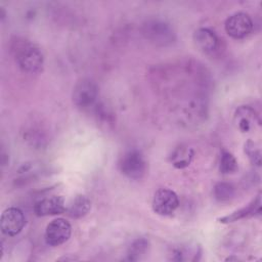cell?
Returning <instances> with one entry per match:
<instances>
[{"instance_id": "cell-8", "label": "cell", "mask_w": 262, "mask_h": 262, "mask_svg": "<svg viewBox=\"0 0 262 262\" xmlns=\"http://www.w3.org/2000/svg\"><path fill=\"white\" fill-rule=\"evenodd\" d=\"M72 233L71 224L63 218L52 220L45 230L46 244L51 247H57L66 243Z\"/></svg>"}, {"instance_id": "cell-16", "label": "cell", "mask_w": 262, "mask_h": 262, "mask_svg": "<svg viewBox=\"0 0 262 262\" xmlns=\"http://www.w3.org/2000/svg\"><path fill=\"white\" fill-rule=\"evenodd\" d=\"M237 170V162L229 151L223 150L220 158V171L223 174H231Z\"/></svg>"}, {"instance_id": "cell-12", "label": "cell", "mask_w": 262, "mask_h": 262, "mask_svg": "<svg viewBox=\"0 0 262 262\" xmlns=\"http://www.w3.org/2000/svg\"><path fill=\"white\" fill-rule=\"evenodd\" d=\"M91 208L90 200L83 194L77 195L71 203V205L66 209L68 215L72 218H81L85 216Z\"/></svg>"}, {"instance_id": "cell-4", "label": "cell", "mask_w": 262, "mask_h": 262, "mask_svg": "<svg viewBox=\"0 0 262 262\" xmlns=\"http://www.w3.org/2000/svg\"><path fill=\"white\" fill-rule=\"evenodd\" d=\"M98 96V87L90 79H82L73 88L72 99L78 107L86 108L91 106Z\"/></svg>"}, {"instance_id": "cell-1", "label": "cell", "mask_w": 262, "mask_h": 262, "mask_svg": "<svg viewBox=\"0 0 262 262\" xmlns=\"http://www.w3.org/2000/svg\"><path fill=\"white\" fill-rule=\"evenodd\" d=\"M18 67L28 74H38L44 66V56L39 47L27 40H18L13 47Z\"/></svg>"}, {"instance_id": "cell-14", "label": "cell", "mask_w": 262, "mask_h": 262, "mask_svg": "<svg viewBox=\"0 0 262 262\" xmlns=\"http://www.w3.org/2000/svg\"><path fill=\"white\" fill-rule=\"evenodd\" d=\"M148 241L140 237L135 239L129 247L127 252V259L130 261H136L141 259L142 256L145 255V253L148 250Z\"/></svg>"}, {"instance_id": "cell-6", "label": "cell", "mask_w": 262, "mask_h": 262, "mask_svg": "<svg viewBox=\"0 0 262 262\" xmlns=\"http://www.w3.org/2000/svg\"><path fill=\"white\" fill-rule=\"evenodd\" d=\"M254 25L251 16L245 12H237L230 15L225 21L226 33L234 39H243L253 31Z\"/></svg>"}, {"instance_id": "cell-3", "label": "cell", "mask_w": 262, "mask_h": 262, "mask_svg": "<svg viewBox=\"0 0 262 262\" xmlns=\"http://www.w3.org/2000/svg\"><path fill=\"white\" fill-rule=\"evenodd\" d=\"M120 171L129 179L138 180L146 172V162L143 155L137 149H131L124 154L119 163Z\"/></svg>"}, {"instance_id": "cell-5", "label": "cell", "mask_w": 262, "mask_h": 262, "mask_svg": "<svg viewBox=\"0 0 262 262\" xmlns=\"http://www.w3.org/2000/svg\"><path fill=\"white\" fill-rule=\"evenodd\" d=\"M151 205L155 213L161 216H169L179 207V199L173 190L160 188L155 192Z\"/></svg>"}, {"instance_id": "cell-11", "label": "cell", "mask_w": 262, "mask_h": 262, "mask_svg": "<svg viewBox=\"0 0 262 262\" xmlns=\"http://www.w3.org/2000/svg\"><path fill=\"white\" fill-rule=\"evenodd\" d=\"M260 213H261V196H260V194H258L257 198L255 200H253L247 206L232 212L231 214H228L226 216L219 218V222L230 223V222H234L236 220L243 219V218L259 215Z\"/></svg>"}, {"instance_id": "cell-10", "label": "cell", "mask_w": 262, "mask_h": 262, "mask_svg": "<svg viewBox=\"0 0 262 262\" xmlns=\"http://www.w3.org/2000/svg\"><path fill=\"white\" fill-rule=\"evenodd\" d=\"M193 41L196 47L206 53L215 51L219 46V39L217 35L207 28L198 29L193 33Z\"/></svg>"}, {"instance_id": "cell-2", "label": "cell", "mask_w": 262, "mask_h": 262, "mask_svg": "<svg viewBox=\"0 0 262 262\" xmlns=\"http://www.w3.org/2000/svg\"><path fill=\"white\" fill-rule=\"evenodd\" d=\"M142 35L157 46H169L176 41V34L171 25L162 19H148L141 27Z\"/></svg>"}, {"instance_id": "cell-7", "label": "cell", "mask_w": 262, "mask_h": 262, "mask_svg": "<svg viewBox=\"0 0 262 262\" xmlns=\"http://www.w3.org/2000/svg\"><path fill=\"white\" fill-rule=\"evenodd\" d=\"M26 224V218L23 211L18 208L11 207L3 211L0 219L1 231L7 236L17 235Z\"/></svg>"}, {"instance_id": "cell-15", "label": "cell", "mask_w": 262, "mask_h": 262, "mask_svg": "<svg viewBox=\"0 0 262 262\" xmlns=\"http://www.w3.org/2000/svg\"><path fill=\"white\" fill-rule=\"evenodd\" d=\"M235 189L231 183L218 182L214 186V196L219 202H227L234 196Z\"/></svg>"}, {"instance_id": "cell-13", "label": "cell", "mask_w": 262, "mask_h": 262, "mask_svg": "<svg viewBox=\"0 0 262 262\" xmlns=\"http://www.w3.org/2000/svg\"><path fill=\"white\" fill-rule=\"evenodd\" d=\"M255 118L256 116L254 110L249 106H241L235 112L236 125L243 132H248L251 129Z\"/></svg>"}, {"instance_id": "cell-9", "label": "cell", "mask_w": 262, "mask_h": 262, "mask_svg": "<svg viewBox=\"0 0 262 262\" xmlns=\"http://www.w3.org/2000/svg\"><path fill=\"white\" fill-rule=\"evenodd\" d=\"M66 211L64 200L60 195H50L35 203L34 212L37 216H49L61 214Z\"/></svg>"}, {"instance_id": "cell-18", "label": "cell", "mask_w": 262, "mask_h": 262, "mask_svg": "<svg viewBox=\"0 0 262 262\" xmlns=\"http://www.w3.org/2000/svg\"><path fill=\"white\" fill-rule=\"evenodd\" d=\"M245 152L247 154L248 158L250 159V161L257 165L260 166L261 163V154H260V149L258 146H256V143L252 140H248L245 143Z\"/></svg>"}, {"instance_id": "cell-17", "label": "cell", "mask_w": 262, "mask_h": 262, "mask_svg": "<svg viewBox=\"0 0 262 262\" xmlns=\"http://www.w3.org/2000/svg\"><path fill=\"white\" fill-rule=\"evenodd\" d=\"M192 150L189 148H179L173 157V165L177 168H184L189 165L192 158Z\"/></svg>"}]
</instances>
